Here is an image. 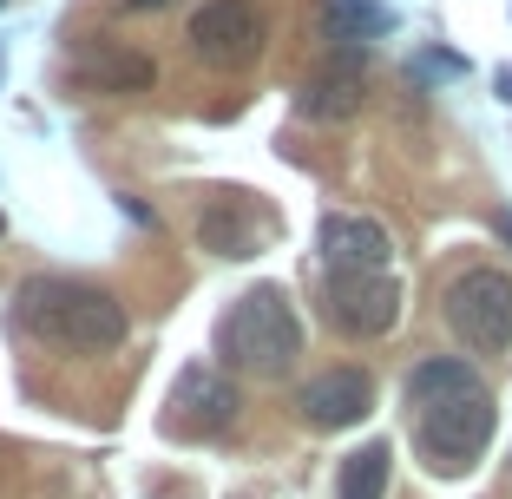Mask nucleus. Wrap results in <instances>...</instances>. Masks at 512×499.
<instances>
[{
	"instance_id": "423d86ee",
	"label": "nucleus",
	"mask_w": 512,
	"mask_h": 499,
	"mask_svg": "<svg viewBox=\"0 0 512 499\" xmlns=\"http://www.w3.org/2000/svg\"><path fill=\"white\" fill-rule=\"evenodd\" d=\"M322 303H329V322L342 335H388L401 322V283L388 270H329V289H322Z\"/></svg>"
},
{
	"instance_id": "dca6fc26",
	"label": "nucleus",
	"mask_w": 512,
	"mask_h": 499,
	"mask_svg": "<svg viewBox=\"0 0 512 499\" xmlns=\"http://www.w3.org/2000/svg\"><path fill=\"white\" fill-rule=\"evenodd\" d=\"M499 99H512V73H499Z\"/></svg>"
},
{
	"instance_id": "1a4fd4ad",
	"label": "nucleus",
	"mask_w": 512,
	"mask_h": 499,
	"mask_svg": "<svg viewBox=\"0 0 512 499\" xmlns=\"http://www.w3.org/2000/svg\"><path fill=\"white\" fill-rule=\"evenodd\" d=\"M368 408H375V381H368L362 368H329V375H316L296 394V414L316 427V434H342V427H355Z\"/></svg>"
},
{
	"instance_id": "0eeeda50",
	"label": "nucleus",
	"mask_w": 512,
	"mask_h": 499,
	"mask_svg": "<svg viewBox=\"0 0 512 499\" xmlns=\"http://www.w3.org/2000/svg\"><path fill=\"white\" fill-rule=\"evenodd\" d=\"M276 237V217L243 191H211L197 211V243L217 257H256V243Z\"/></svg>"
},
{
	"instance_id": "f03ea898",
	"label": "nucleus",
	"mask_w": 512,
	"mask_h": 499,
	"mask_svg": "<svg viewBox=\"0 0 512 499\" xmlns=\"http://www.w3.org/2000/svg\"><path fill=\"white\" fill-rule=\"evenodd\" d=\"M217 355H224L230 368H243V375H256V381L289 375L296 355H302V322H296L283 289L276 283L243 289L237 303H230V316L217 322Z\"/></svg>"
},
{
	"instance_id": "4468645a",
	"label": "nucleus",
	"mask_w": 512,
	"mask_h": 499,
	"mask_svg": "<svg viewBox=\"0 0 512 499\" xmlns=\"http://www.w3.org/2000/svg\"><path fill=\"white\" fill-rule=\"evenodd\" d=\"M302 112L309 119H348V112H362V73L355 60H335L329 73H316L302 86Z\"/></svg>"
},
{
	"instance_id": "7ed1b4c3",
	"label": "nucleus",
	"mask_w": 512,
	"mask_h": 499,
	"mask_svg": "<svg viewBox=\"0 0 512 499\" xmlns=\"http://www.w3.org/2000/svg\"><path fill=\"white\" fill-rule=\"evenodd\" d=\"M447 322L473 355L512 348V276L506 270H467L447 283Z\"/></svg>"
},
{
	"instance_id": "2eb2a0df",
	"label": "nucleus",
	"mask_w": 512,
	"mask_h": 499,
	"mask_svg": "<svg viewBox=\"0 0 512 499\" xmlns=\"http://www.w3.org/2000/svg\"><path fill=\"white\" fill-rule=\"evenodd\" d=\"M388 460H394V454L381 447V440H368L362 454H348L335 499H388Z\"/></svg>"
},
{
	"instance_id": "f8f14e48",
	"label": "nucleus",
	"mask_w": 512,
	"mask_h": 499,
	"mask_svg": "<svg viewBox=\"0 0 512 499\" xmlns=\"http://www.w3.org/2000/svg\"><path fill=\"white\" fill-rule=\"evenodd\" d=\"M79 79H92L99 92H151L158 66L145 53H132V46H86L79 53Z\"/></svg>"
},
{
	"instance_id": "ddd939ff",
	"label": "nucleus",
	"mask_w": 512,
	"mask_h": 499,
	"mask_svg": "<svg viewBox=\"0 0 512 499\" xmlns=\"http://www.w3.org/2000/svg\"><path fill=\"white\" fill-rule=\"evenodd\" d=\"M388 27H394V14L381 7V0H322V40L342 46V53L381 40Z\"/></svg>"
},
{
	"instance_id": "6e6552de",
	"label": "nucleus",
	"mask_w": 512,
	"mask_h": 499,
	"mask_svg": "<svg viewBox=\"0 0 512 499\" xmlns=\"http://www.w3.org/2000/svg\"><path fill=\"white\" fill-rule=\"evenodd\" d=\"M191 46L204 66H250L256 46H263V27H256V14L243 7V0H204L191 14Z\"/></svg>"
},
{
	"instance_id": "9b49d317",
	"label": "nucleus",
	"mask_w": 512,
	"mask_h": 499,
	"mask_svg": "<svg viewBox=\"0 0 512 499\" xmlns=\"http://www.w3.org/2000/svg\"><path fill=\"white\" fill-rule=\"evenodd\" d=\"M467 394H486V381L460 355H427L407 375V408H440V401H467Z\"/></svg>"
},
{
	"instance_id": "39448f33",
	"label": "nucleus",
	"mask_w": 512,
	"mask_h": 499,
	"mask_svg": "<svg viewBox=\"0 0 512 499\" xmlns=\"http://www.w3.org/2000/svg\"><path fill=\"white\" fill-rule=\"evenodd\" d=\"M237 408L243 401H237V381L230 375H217V368H184L165 394V427L178 440H211L237 421Z\"/></svg>"
},
{
	"instance_id": "20e7f679",
	"label": "nucleus",
	"mask_w": 512,
	"mask_h": 499,
	"mask_svg": "<svg viewBox=\"0 0 512 499\" xmlns=\"http://www.w3.org/2000/svg\"><path fill=\"white\" fill-rule=\"evenodd\" d=\"M493 440V394H467V401H440L421 408V454L434 473H473V460Z\"/></svg>"
},
{
	"instance_id": "a211bd4d",
	"label": "nucleus",
	"mask_w": 512,
	"mask_h": 499,
	"mask_svg": "<svg viewBox=\"0 0 512 499\" xmlns=\"http://www.w3.org/2000/svg\"><path fill=\"white\" fill-rule=\"evenodd\" d=\"M499 230H506V237H512V217H499Z\"/></svg>"
},
{
	"instance_id": "f257e3e1",
	"label": "nucleus",
	"mask_w": 512,
	"mask_h": 499,
	"mask_svg": "<svg viewBox=\"0 0 512 499\" xmlns=\"http://www.w3.org/2000/svg\"><path fill=\"white\" fill-rule=\"evenodd\" d=\"M20 329L73 355H112L125 342V309L119 296L73 283V276H33L20 283Z\"/></svg>"
},
{
	"instance_id": "9d476101",
	"label": "nucleus",
	"mask_w": 512,
	"mask_h": 499,
	"mask_svg": "<svg viewBox=\"0 0 512 499\" xmlns=\"http://www.w3.org/2000/svg\"><path fill=\"white\" fill-rule=\"evenodd\" d=\"M316 250H322V263H329V270H355V276H368V270H388V257H394L388 230H381L375 217H348V211L322 217V230H316Z\"/></svg>"
},
{
	"instance_id": "f3484780",
	"label": "nucleus",
	"mask_w": 512,
	"mask_h": 499,
	"mask_svg": "<svg viewBox=\"0 0 512 499\" xmlns=\"http://www.w3.org/2000/svg\"><path fill=\"white\" fill-rule=\"evenodd\" d=\"M132 7H165V0H132Z\"/></svg>"
}]
</instances>
